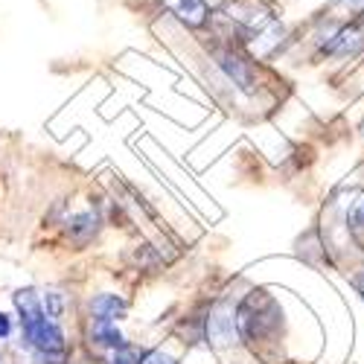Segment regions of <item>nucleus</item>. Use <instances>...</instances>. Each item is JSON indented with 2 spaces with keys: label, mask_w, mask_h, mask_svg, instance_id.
<instances>
[{
  "label": "nucleus",
  "mask_w": 364,
  "mask_h": 364,
  "mask_svg": "<svg viewBox=\"0 0 364 364\" xmlns=\"http://www.w3.org/2000/svg\"><path fill=\"white\" fill-rule=\"evenodd\" d=\"M15 309L21 315L23 341L38 355H62L65 353V332L53 318L41 309V294L36 289H21L15 294Z\"/></svg>",
  "instance_id": "obj_1"
},
{
  "label": "nucleus",
  "mask_w": 364,
  "mask_h": 364,
  "mask_svg": "<svg viewBox=\"0 0 364 364\" xmlns=\"http://www.w3.org/2000/svg\"><path fill=\"white\" fill-rule=\"evenodd\" d=\"M228 18L248 26V29H265L271 26V12L257 4V0H230L228 4Z\"/></svg>",
  "instance_id": "obj_2"
},
{
  "label": "nucleus",
  "mask_w": 364,
  "mask_h": 364,
  "mask_svg": "<svg viewBox=\"0 0 364 364\" xmlns=\"http://www.w3.org/2000/svg\"><path fill=\"white\" fill-rule=\"evenodd\" d=\"M216 62H219V68L225 70V76L236 85V87H242V90H254V73H251V65L242 58L239 53H233V50H219L216 53Z\"/></svg>",
  "instance_id": "obj_3"
},
{
  "label": "nucleus",
  "mask_w": 364,
  "mask_h": 364,
  "mask_svg": "<svg viewBox=\"0 0 364 364\" xmlns=\"http://www.w3.org/2000/svg\"><path fill=\"white\" fill-rule=\"evenodd\" d=\"M207 338L213 347H228L236 338V329H233V312L228 306H219L213 315L207 318Z\"/></svg>",
  "instance_id": "obj_4"
},
{
  "label": "nucleus",
  "mask_w": 364,
  "mask_h": 364,
  "mask_svg": "<svg viewBox=\"0 0 364 364\" xmlns=\"http://www.w3.org/2000/svg\"><path fill=\"white\" fill-rule=\"evenodd\" d=\"M164 6L181 23H187L193 29L204 26V21H207V4H204V0H164Z\"/></svg>",
  "instance_id": "obj_5"
},
{
  "label": "nucleus",
  "mask_w": 364,
  "mask_h": 364,
  "mask_svg": "<svg viewBox=\"0 0 364 364\" xmlns=\"http://www.w3.org/2000/svg\"><path fill=\"white\" fill-rule=\"evenodd\" d=\"M361 44H364V36H361L358 26H341L338 33L323 44V53H329V55H350V53H355Z\"/></svg>",
  "instance_id": "obj_6"
},
{
  "label": "nucleus",
  "mask_w": 364,
  "mask_h": 364,
  "mask_svg": "<svg viewBox=\"0 0 364 364\" xmlns=\"http://www.w3.org/2000/svg\"><path fill=\"white\" fill-rule=\"evenodd\" d=\"M90 312H94L97 321H111V323H117L119 318L129 312V303H126L123 297H117V294H97L94 300H90Z\"/></svg>",
  "instance_id": "obj_7"
},
{
  "label": "nucleus",
  "mask_w": 364,
  "mask_h": 364,
  "mask_svg": "<svg viewBox=\"0 0 364 364\" xmlns=\"http://www.w3.org/2000/svg\"><path fill=\"white\" fill-rule=\"evenodd\" d=\"M90 338H94L100 347H111V350L126 347L123 332H119V329H117V323H111V321H97V323H94V329H90Z\"/></svg>",
  "instance_id": "obj_8"
},
{
  "label": "nucleus",
  "mask_w": 364,
  "mask_h": 364,
  "mask_svg": "<svg viewBox=\"0 0 364 364\" xmlns=\"http://www.w3.org/2000/svg\"><path fill=\"white\" fill-rule=\"evenodd\" d=\"M97 228H100V216L94 213V210L76 213V216L70 219V225H68V230H70V236H73L76 242H87L90 236L97 233Z\"/></svg>",
  "instance_id": "obj_9"
},
{
  "label": "nucleus",
  "mask_w": 364,
  "mask_h": 364,
  "mask_svg": "<svg viewBox=\"0 0 364 364\" xmlns=\"http://www.w3.org/2000/svg\"><path fill=\"white\" fill-rule=\"evenodd\" d=\"M347 228L358 242H364V193H358L347 210Z\"/></svg>",
  "instance_id": "obj_10"
},
{
  "label": "nucleus",
  "mask_w": 364,
  "mask_h": 364,
  "mask_svg": "<svg viewBox=\"0 0 364 364\" xmlns=\"http://www.w3.org/2000/svg\"><path fill=\"white\" fill-rule=\"evenodd\" d=\"M41 309L47 312V318H62V312H65V297L58 294V291H44L41 294Z\"/></svg>",
  "instance_id": "obj_11"
},
{
  "label": "nucleus",
  "mask_w": 364,
  "mask_h": 364,
  "mask_svg": "<svg viewBox=\"0 0 364 364\" xmlns=\"http://www.w3.org/2000/svg\"><path fill=\"white\" fill-rule=\"evenodd\" d=\"M111 364H140V355H137V350H132V347L126 344V347L114 350V355H111Z\"/></svg>",
  "instance_id": "obj_12"
},
{
  "label": "nucleus",
  "mask_w": 364,
  "mask_h": 364,
  "mask_svg": "<svg viewBox=\"0 0 364 364\" xmlns=\"http://www.w3.org/2000/svg\"><path fill=\"white\" fill-rule=\"evenodd\" d=\"M140 364H178V361H175V358H169L166 353L155 350V353H146V355L140 358Z\"/></svg>",
  "instance_id": "obj_13"
},
{
  "label": "nucleus",
  "mask_w": 364,
  "mask_h": 364,
  "mask_svg": "<svg viewBox=\"0 0 364 364\" xmlns=\"http://www.w3.org/2000/svg\"><path fill=\"white\" fill-rule=\"evenodd\" d=\"M9 332H12V321H9V315L0 312V338H6Z\"/></svg>",
  "instance_id": "obj_14"
},
{
  "label": "nucleus",
  "mask_w": 364,
  "mask_h": 364,
  "mask_svg": "<svg viewBox=\"0 0 364 364\" xmlns=\"http://www.w3.org/2000/svg\"><path fill=\"white\" fill-rule=\"evenodd\" d=\"M336 4L350 6V9H355V12H364V0H336Z\"/></svg>",
  "instance_id": "obj_15"
}]
</instances>
